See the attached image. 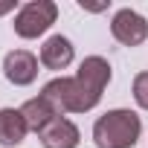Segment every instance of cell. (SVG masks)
Wrapping results in <instances>:
<instances>
[{
    "label": "cell",
    "mask_w": 148,
    "mask_h": 148,
    "mask_svg": "<svg viewBox=\"0 0 148 148\" xmlns=\"http://www.w3.org/2000/svg\"><path fill=\"white\" fill-rule=\"evenodd\" d=\"M3 76L18 84V87H26L38 79V58L29 52V49H12L6 52L3 58Z\"/></svg>",
    "instance_id": "5"
},
{
    "label": "cell",
    "mask_w": 148,
    "mask_h": 148,
    "mask_svg": "<svg viewBox=\"0 0 148 148\" xmlns=\"http://www.w3.org/2000/svg\"><path fill=\"white\" fill-rule=\"evenodd\" d=\"M134 99H136L139 108L148 110V73H139L134 79Z\"/></svg>",
    "instance_id": "10"
},
{
    "label": "cell",
    "mask_w": 148,
    "mask_h": 148,
    "mask_svg": "<svg viewBox=\"0 0 148 148\" xmlns=\"http://www.w3.org/2000/svg\"><path fill=\"white\" fill-rule=\"evenodd\" d=\"M73 79H76V84H79V90H82V96H84V108L93 110V108L99 105V99H102L108 82H110V64H108L102 55H87Z\"/></svg>",
    "instance_id": "2"
},
{
    "label": "cell",
    "mask_w": 148,
    "mask_h": 148,
    "mask_svg": "<svg viewBox=\"0 0 148 148\" xmlns=\"http://www.w3.org/2000/svg\"><path fill=\"white\" fill-rule=\"evenodd\" d=\"M142 134V122L134 110L116 108L96 119L93 125V142L96 148H134Z\"/></svg>",
    "instance_id": "1"
},
{
    "label": "cell",
    "mask_w": 148,
    "mask_h": 148,
    "mask_svg": "<svg viewBox=\"0 0 148 148\" xmlns=\"http://www.w3.org/2000/svg\"><path fill=\"white\" fill-rule=\"evenodd\" d=\"M21 113H23V119H26V125H29V131H44L58 113H55V108L44 99V96H35V99H29V102H23V108H21Z\"/></svg>",
    "instance_id": "9"
},
{
    "label": "cell",
    "mask_w": 148,
    "mask_h": 148,
    "mask_svg": "<svg viewBox=\"0 0 148 148\" xmlns=\"http://www.w3.org/2000/svg\"><path fill=\"white\" fill-rule=\"evenodd\" d=\"M110 32L119 44L125 47H139L145 38H148V21L134 12V9H119L110 21Z\"/></svg>",
    "instance_id": "4"
},
{
    "label": "cell",
    "mask_w": 148,
    "mask_h": 148,
    "mask_svg": "<svg viewBox=\"0 0 148 148\" xmlns=\"http://www.w3.org/2000/svg\"><path fill=\"white\" fill-rule=\"evenodd\" d=\"M58 18V6L52 0H32V3L21 6V12L15 15V32L21 38H38L44 35Z\"/></svg>",
    "instance_id": "3"
},
{
    "label": "cell",
    "mask_w": 148,
    "mask_h": 148,
    "mask_svg": "<svg viewBox=\"0 0 148 148\" xmlns=\"http://www.w3.org/2000/svg\"><path fill=\"white\" fill-rule=\"evenodd\" d=\"M15 9V0H6V3H0V15H6V12H12Z\"/></svg>",
    "instance_id": "11"
},
{
    "label": "cell",
    "mask_w": 148,
    "mask_h": 148,
    "mask_svg": "<svg viewBox=\"0 0 148 148\" xmlns=\"http://www.w3.org/2000/svg\"><path fill=\"white\" fill-rule=\"evenodd\" d=\"M29 125L23 119L21 110L15 108H0V145H6V148H15L23 142Z\"/></svg>",
    "instance_id": "7"
},
{
    "label": "cell",
    "mask_w": 148,
    "mask_h": 148,
    "mask_svg": "<svg viewBox=\"0 0 148 148\" xmlns=\"http://www.w3.org/2000/svg\"><path fill=\"white\" fill-rule=\"evenodd\" d=\"M41 64L47 70H67L73 64V44L64 35H52L41 47Z\"/></svg>",
    "instance_id": "8"
},
{
    "label": "cell",
    "mask_w": 148,
    "mask_h": 148,
    "mask_svg": "<svg viewBox=\"0 0 148 148\" xmlns=\"http://www.w3.org/2000/svg\"><path fill=\"white\" fill-rule=\"evenodd\" d=\"M38 136H41V145L44 148H76L79 139H82L79 128L73 125L70 119H64V116H55Z\"/></svg>",
    "instance_id": "6"
}]
</instances>
